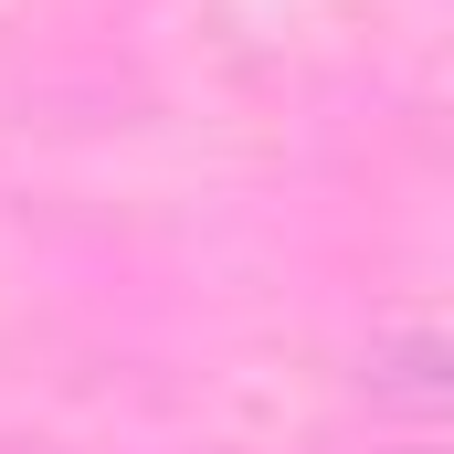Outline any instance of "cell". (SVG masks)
<instances>
[{"label":"cell","instance_id":"obj_1","mask_svg":"<svg viewBox=\"0 0 454 454\" xmlns=\"http://www.w3.org/2000/svg\"><path fill=\"white\" fill-rule=\"evenodd\" d=\"M391 454H434V444H391Z\"/></svg>","mask_w":454,"mask_h":454}]
</instances>
